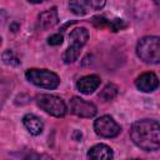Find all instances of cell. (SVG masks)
Here are the masks:
<instances>
[{
    "mask_svg": "<svg viewBox=\"0 0 160 160\" xmlns=\"http://www.w3.org/2000/svg\"><path fill=\"white\" fill-rule=\"evenodd\" d=\"M91 22H92L96 28H104V26H108V22H109V21H108L105 18H102V16H95V18H92Z\"/></svg>",
    "mask_w": 160,
    "mask_h": 160,
    "instance_id": "cell-19",
    "label": "cell"
},
{
    "mask_svg": "<svg viewBox=\"0 0 160 160\" xmlns=\"http://www.w3.org/2000/svg\"><path fill=\"white\" fill-rule=\"evenodd\" d=\"M69 38H70V41H71L70 48L81 51V48L86 44V41L89 39V32L85 28H76L70 32Z\"/></svg>",
    "mask_w": 160,
    "mask_h": 160,
    "instance_id": "cell-10",
    "label": "cell"
},
{
    "mask_svg": "<svg viewBox=\"0 0 160 160\" xmlns=\"http://www.w3.org/2000/svg\"><path fill=\"white\" fill-rule=\"evenodd\" d=\"M99 85H100V78L96 76V75L84 76V78L79 79L78 82H76V86H78L79 91L85 94V95L92 94L99 88Z\"/></svg>",
    "mask_w": 160,
    "mask_h": 160,
    "instance_id": "cell-8",
    "label": "cell"
},
{
    "mask_svg": "<svg viewBox=\"0 0 160 160\" xmlns=\"http://www.w3.org/2000/svg\"><path fill=\"white\" fill-rule=\"evenodd\" d=\"M81 2L86 4L88 6H90L94 10H100L105 5V0H81Z\"/></svg>",
    "mask_w": 160,
    "mask_h": 160,
    "instance_id": "cell-17",
    "label": "cell"
},
{
    "mask_svg": "<svg viewBox=\"0 0 160 160\" xmlns=\"http://www.w3.org/2000/svg\"><path fill=\"white\" fill-rule=\"evenodd\" d=\"M94 129L95 132L102 138H115L121 131L120 125L109 115L98 118L94 122Z\"/></svg>",
    "mask_w": 160,
    "mask_h": 160,
    "instance_id": "cell-5",
    "label": "cell"
},
{
    "mask_svg": "<svg viewBox=\"0 0 160 160\" xmlns=\"http://www.w3.org/2000/svg\"><path fill=\"white\" fill-rule=\"evenodd\" d=\"M2 60L5 64L8 65H19L20 64V60L15 56V54L11 51V50H6L4 54H2Z\"/></svg>",
    "mask_w": 160,
    "mask_h": 160,
    "instance_id": "cell-15",
    "label": "cell"
},
{
    "mask_svg": "<svg viewBox=\"0 0 160 160\" xmlns=\"http://www.w3.org/2000/svg\"><path fill=\"white\" fill-rule=\"evenodd\" d=\"M22 124L31 135H39L44 129L42 121L34 114H26L22 118Z\"/></svg>",
    "mask_w": 160,
    "mask_h": 160,
    "instance_id": "cell-12",
    "label": "cell"
},
{
    "mask_svg": "<svg viewBox=\"0 0 160 160\" xmlns=\"http://www.w3.org/2000/svg\"><path fill=\"white\" fill-rule=\"evenodd\" d=\"M138 56L148 64H159L160 61V39L158 36H145L136 46Z\"/></svg>",
    "mask_w": 160,
    "mask_h": 160,
    "instance_id": "cell-2",
    "label": "cell"
},
{
    "mask_svg": "<svg viewBox=\"0 0 160 160\" xmlns=\"http://www.w3.org/2000/svg\"><path fill=\"white\" fill-rule=\"evenodd\" d=\"M136 88L142 92H151L158 89L159 79L154 72H144L135 80Z\"/></svg>",
    "mask_w": 160,
    "mask_h": 160,
    "instance_id": "cell-7",
    "label": "cell"
},
{
    "mask_svg": "<svg viewBox=\"0 0 160 160\" xmlns=\"http://www.w3.org/2000/svg\"><path fill=\"white\" fill-rule=\"evenodd\" d=\"M126 26V24L124 22V20L121 19H114L111 21L108 22V28L111 30V31H119L121 29H124Z\"/></svg>",
    "mask_w": 160,
    "mask_h": 160,
    "instance_id": "cell-16",
    "label": "cell"
},
{
    "mask_svg": "<svg viewBox=\"0 0 160 160\" xmlns=\"http://www.w3.org/2000/svg\"><path fill=\"white\" fill-rule=\"evenodd\" d=\"M48 42L52 46H58V45H61L62 42V35L61 34H54L51 35L49 39H48Z\"/></svg>",
    "mask_w": 160,
    "mask_h": 160,
    "instance_id": "cell-18",
    "label": "cell"
},
{
    "mask_svg": "<svg viewBox=\"0 0 160 160\" xmlns=\"http://www.w3.org/2000/svg\"><path fill=\"white\" fill-rule=\"evenodd\" d=\"M112 156L114 154L111 148L105 144H98L92 146L88 152V158L94 160H108V159H111Z\"/></svg>",
    "mask_w": 160,
    "mask_h": 160,
    "instance_id": "cell-11",
    "label": "cell"
},
{
    "mask_svg": "<svg viewBox=\"0 0 160 160\" xmlns=\"http://www.w3.org/2000/svg\"><path fill=\"white\" fill-rule=\"evenodd\" d=\"M25 76L31 84L44 89H55L60 84L59 76L45 69H29L25 72Z\"/></svg>",
    "mask_w": 160,
    "mask_h": 160,
    "instance_id": "cell-3",
    "label": "cell"
},
{
    "mask_svg": "<svg viewBox=\"0 0 160 160\" xmlns=\"http://www.w3.org/2000/svg\"><path fill=\"white\" fill-rule=\"evenodd\" d=\"M36 104L41 110L55 118H62L66 114V105L64 100L56 95L41 94L36 96Z\"/></svg>",
    "mask_w": 160,
    "mask_h": 160,
    "instance_id": "cell-4",
    "label": "cell"
},
{
    "mask_svg": "<svg viewBox=\"0 0 160 160\" xmlns=\"http://www.w3.org/2000/svg\"><path fill=\"white\" fill-rule=\"evenodd\" d=\"M70 110L79 118H92L96 115V106L92 102L85 101L79 96H74L70 100Z\"/></svg>",
    "mask_w": 160,
    "mask_h": 160,
    "instance_id": "cell-6",
    "label": "cell"
},
{
    "mask_svg": "<svg viewBox=\"0 0 160 160\" xmlns=\"http://www.w3.org/2000/svg\"><path fill=\"white\" fill-rule=\"evenodd\" d=\"M69 8H70V10H71L74 14H76V15H85V14H86L85 4H84V2H81V1L72 0V1H70Z\"/></svg>",
    "mask_w": 160,
    "mask_h": 160,
    "instance_id": "cell-14",
    "label": "cell"
},
{
    "mask_svg": "<svg viewBox=\"0 0 160 160\" xmlns=\"http://www.w3.org/2000/svg\"><path fill=\"white\" fill-rule=\"evenodd\" d=\"M44 1H46V0H29V2H31V4H40Z\"/></svg>",
    "mask_w": 160,
    "mask_h": 160,
    "instance_id": "cell-20",
    "label": "cell"
},
{
    "mask_svg": "<svg viewBox=\"0 0 160 160\" xmlns=\"http://www.w3.org/2000/svg\"><path fill=\"white\" fill-rule=\"evenodd\" d=\"M0 44H1V38H0Z\"/></svg>",
    "mask_w": 160,
    "mask_h": 160,
    "instance_id": "cell-21",
    "label": "cell"
},
{
    "mask_svg": "<svg viewBox=\"0 0 160 160\" xmlns=\"http://www.w3.org/2000/svg\"><path fill=\"white\" fill-rule=\"evenodd\" d=\"M116 95H118V86L114 85V84H108V85L101 90V92L99 94V98H101L104 101H110V100H112Z\"/></svg>",
    "mask_w": 160,
    "mask_h": 160,
    "instance_id": "cell-13",
    "label": "cell"
},
{
    "mask_svg": "<svg viewBox=\"0 0 160 160\" xmlns=\"http://www.w3.org/2000/svg\"><path fill=\"white\" fill-rule=\"evenodd\" d=\"M130 138L136 146L145 151H155L160 148V125L158 120H139L132 124Z\"/></svg>",
    "mask_w": 160,
    "mask_h": 160,
    "instance_id": "cell-1",
    "label": "cell"
},
{
    "mask_svg": "<svg viewBox=\"0 0 160 160\" xmlns=\"http://www.w3.org/2000/svg\"><path fill=\"white\" fill-rule=\"evenodd\" d=\"M59 21V15H58V10L56 8H51L44 12H41L39 15V26L42 30H48L52 26H55Z\"/></svg>",
    "mask_w": 160,
    "mask_h": 160,
    "instance_id": "cell-9",
    "label": "cell"
}]
</instances>
